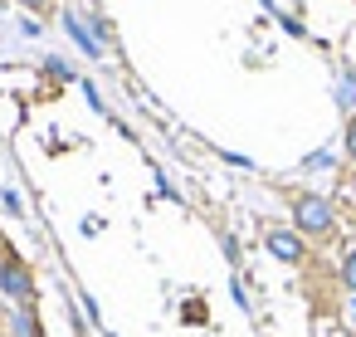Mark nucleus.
Listing matches in <instances>:
<instances>
[{
	"instance_id": "obj_1",
	"label": "nucleus",
	"mask_w": 356,
	"mask_h": 337,
	"mask_svg": "<svg viewBox=\"0 0 356 337\" xmlns=\"http://www.w3.org/2000/svg\"><path fill=\"white\" fill-rule=\"evenodd\" d=\"M293 230L302 240H332L337 235V205L317 191H298L293 196Z\"/></svg>"
},
{
	"instance_id": "obj_2",
	"label": "nucleus",
	"mask_w": 356,
	"mask_h": 337,
	"mask_svg": "<svg viewBox=\"0 0 356 337\" xmlns=\"http://www.w3.org/2000/svg\"><path fill=\"white\" fill-rule=\"evenodd\" d=\"M264 244H268V254L273 259H283V264H302L307 259V244H302V235L298 230H264Z\"/></svg>"
},
{
	"instance_id": "obj_3",
	"label": "nucleus",
	"mask_w": 356,
	"mask_h": 337,
	"mask_svg": "<svg viewBox=\"0 0 356 337\" xmlns=\"http://www.w3.org/2000/svg\"><path fill=\"white\" fill-rule=\"evenodd\" d=\"M0 288H6L15 303H25L30 288H35V283H30V269H25L20 259H6V264H0Z\"/></svg>"
},
{
	"instance_id": "obj_4",
	"label": "nucleus",
	"mask_w": 356,
	"mask_h": 337,
	"mask_svg": "<svg viewBox=\"0 0 356 337\" xmlns=\"http://www.w3.org/2000/svg\"><path fill=\"white\" fill-rule=\"evenodd\" d=\"M341 283H346V293L356 298V244L341 254Z\"/></svg>"
},
{
	"instance_id": "obj_5",
	"label": "nucleus",
	"mask_w": 356,
	"mask_h": 337,
	"mask_svg": "<svg viewBox=\"0 0 356 337\" xmlns=\"http://www.w3.org/2000/svg\"><path fill=\"white\" fill-rule=\"evenodd\" d=\"M64 25H69V30H74V40H79V45H83V49H88V54H98V40H93V35H88V30H79V20H74V15H64Z\"/></svg>"
},
{
	"instance_id": "obj_6",
	"label": "nucleus",
	"mask_w": 356,
	"mask_h": 337,
	"mask_svg": "<svg viewBox=\"0 0 356 337\" xmlns=\"http://www.w3.org/2000/svg\"><path fill=\"white\" fill-rule=\"evenodd\" d=\"M346 157H351V162H356V118H351V123H346Z\"/></svg>"
},
{
	"instance_id": "obj_7",
	"label": "nucleus",
	"mask_w": 356,
	"mask_h": 337,
	"mask_svg": "<svg viewBox=\"0 0 356 337\" xmlns=\"http://www.w3.org/2000/svg\"><path fill=\"white\" fill-rule=\"evenodd\" d=\"M15 6H25V10H49L54 0H15Z\"/></svg>"
},
{
	"instance_id": "obj_8",
	"label": "nucleus",
	"mask_w": 356,
	"mask_h": 337,
	"mask_svg": "<svg viewBox=\"0 0 356 337\" xmlns=\"http://www.w3.org/2000/svg\"><path fill=\"white\" fill-rule=\"evenodd\" d=\"M351 322H356V298H351Z\"/></svg>"
}]
</instances>
